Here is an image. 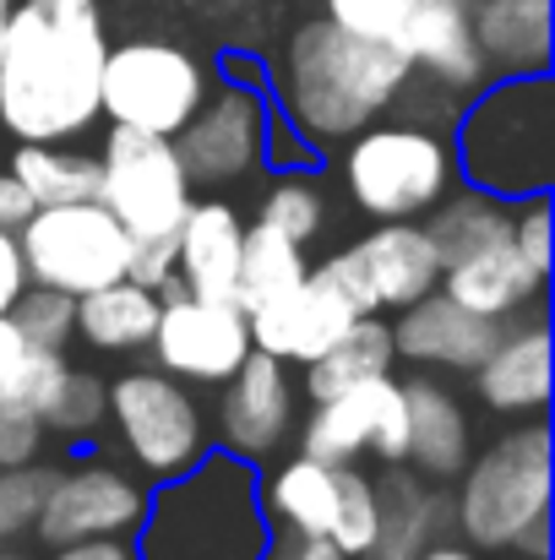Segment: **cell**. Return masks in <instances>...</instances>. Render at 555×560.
Segmentation results:
<instances>
[{"mask_svg":"<svg viewBox=\"0 0 555 560\" xmlns=\"http://www.w3.org/2000/svg\"><path fill=\"white\" fill-rule=\"evenodd\" d=\"M104 55L99 0H16L0 44V131L11 142H82L99 126Z\"/></svg>","mask_w":555,"mask_h":560,"instance_id":"obj_1","label":"cell"},{"mask_svg":"<svg viewBox=\"0 0 555 560\" xmlns=\"http://www.w3.org/2000/svg\"><path fill=\"white\" fill-rule=\"evenodd\" d=\"M408 77L414 71L392 38H370L338 27L333 16H316L284 44V60L273 71V115H284L316 153H333L344 137L392 109Z\"/></svg>","mask_w":555,"mask_h":560,"instance_id":"obj_2","label":"cell"},{"mask_svg":"<svg viewBox=\"0 0 555 560\" xmlns=\"http://www.w3.org/2000/svg\"><path fill=\"white\" fill-rule=\"evenodd\" d=\"M267 539L262 468L207 446L196 468L153 490L131 550L137 560H262Z\"/></svg>","mask_w":555,"mask_h":560,"instance_id":"obj_3","label":"cell"},{"mask_svg":"<svg viewBox=\"0 0 555 560\" xmlns=\"http://www.w3.org/2000/svg\"><path fill=\"white\" fill-rule=\"evenodd\" d=\"M452 159L469 186L501 201L555 190V77H490L452 120Z\"/></svg>","mask_w":555,"mask_h":560,"instance_id":"obj_4","label":"cell"},{"mask_svg":"<svg viewBox=\"0 0 555 560\" xmlns=\"http://www.w3.org/2000/svg\"><path fill=\"white\" fill-rule=\"evenodd\" d=\"M555 501V446L545 413L507 419V430L469 452L463 474L452 479V534L485 556H501L534 517Z\"/></svg>","mask_w":555,"mask_h":560,"instance_id":"obj_5","label":"cell"},{"mask_svg":"<svg viewBox=\"0 0 555 560\" xmlns=\"http://www.w3.org/2000/svg\"><path fill=\"white\" fill-rule=\"evenodd\" d=\"M338 180H344V196L375 223H392V218L419 223L458 186L452 131L375 115L370 126L338 142Z\"/></svg>","mask_w":555,"mask_h":560,"instance_id":"obj_6","label":"cell"},{"mask_svg":"<svg viewBox=\"0 0 555 560\" xmlns=\"http://www.w3.org/2000/svg\"><path fill=\"white\" fill-rule=\"evenodd\" d=\"M104 430L115 435V452L148 479H181L185 468L201 463V452L212 446V419L207 402L196 397V386H185L181 375L159 371V365H137L109 381V419Z\"/></svg>","mask_w":555,"mask_h":560,"instance_id":"obj_7","label":"cell"},{"mask_svg":"<svg viewBox=\"0 0 555 560\" xmlns=\"http://www.w3.org/2000/svg\"><path fill=\"white\" fill-rule=\"evenodd\" d=\"M212 88V66L175 38H120L104 55L99 77V120L131 126L148 137H175L201 109Z\"/></svg>","mask_w":555,"mask_h":560,"instance_id":"obj_8","label":"cell"},{"mask_svg":"<svg viewBox=\"0 0 555 560\" xmlns=\"http://www.w3.org/2000/svg\"><path fill=\"white\" fill-rule=\"evenodd\" d=\"M16 240H22V261H27V283L60 289L71 300L126 278V256H131V234L99 196L33 207L16 223Z\"/></svg>","mask_w":555,"mask_h":560,"instance_id":"obj_9","label":"cell"},{"mask_svg":"<svg viewBox=\"0 0 555 560\" xmlns=\"http://www.w3.org/2000/svg\"><path fill=\"white\" fill-rule=\"evenodd\" d=\"M131 240L175 234L185 207L196 201V186L185 175L175 137H148L131 126H109L99 148V190H93Z\"/></svg>","mask_w":555,"mask_h":560,"instance_id":"obj_10","label":"cell"},{"mask_svg":"<svg viewBox=\"0 0 555 560\" xmlns=\"http://www.w3.org/2000/svg\"><path fill=\"white\" fill-rule=\"evenodd\" d=\"M153 485L120 463V457H77L71 468H55L44 506L33 517L38 550L82 545V539H131L148 517Z\"/></svg>","mask_w":555,"mask_h":560,"instance_id":"obj_11","label":"cell"},{"mask_svg":"<svg viewBox=\"0 0 555 560\" xmlns=\"http://www.w3.org/2000/svg\"><path fill=\"white\" fill-rule=\"evenodd\" d=\"M316 272L360 311V316H397L403 305L425 300L441 283V256L414 218L375 223L344 250L322 256Z\"/></svg>","mask_w":555,"mask_h":560,"instance_id":"obj_12","label":"cell"},{"mask_svg":"<svg viewBox=\"0 0 555 560\" xmlns=\"http://www.w3.org/2000/svg\"><path fill=\"white\" fill-rule=\"evenodd\" d=\"M218 402L207 408L212 419V446L229 452V457H245V463H273L294 446L300 435V413H305V397H300V375L294 365L251 349L240 360V371L229 375L223 386H212Z\"/></svg>","mask_w":555,"mask_h":560,"instance_id":"obj_13","label":"cell"},{"mask_svg":"<svg viewBox=\"0 0 555 560\" xmlns=\"http://www.w3.org/2000/svg\"><path fill=\"white\" fill-rule=\"evenodd\" d=\"M267 115H273V98L267 88H251V82H212L201 109L175 131V153H181L190 186L201 190H223L251 180L267 159Z\"/></svg>","mask_w":555,"mask_h":560,"instance_id":"obj_14","label":"cell"},{"mask_svg":"<svg viewBox=\"0 0 555 560\" xmlns=\"http://www.w3.org/2000/svg\"><path fill=\"white\" fill-rule=\"evenodd\" d=\"M148 354L159 371L181 375L185 386L212 392L251 354V322L234 300H201L170 289L159 294V327L148 338Z\"/></svg>","mask_w":555,"mask_h":560,"instance_id":"obj_15","label":"cell"},{"mask_svg":"<svg viewBox=\"0 0 555 560\" xmlns=\"http://www.w3.org/2000/svg\"><path fill=\"white\" fill-rule=\"evenodd\" d=\"M392 44L403 49L414 77L447 88L463 104L496 77L479 38H474V5L469 0H408V11L392 27Z\"/></svg>","mask_w":555,"mask_h":560,"instance_id":"obj_16","label":"cell"},{"mask_svg":"<svg viewBox=\"0 0 555 560\" xmlns=\"http://www.w3.org/2000/svg\"><path fill=\"white\" fill-rule=\"evenodd\" d=\"M474 397L485 413L496 419H534L551 408V327L545 311H523L512 322H501V338L490 343V354L469 371Z\"/></svg>","mask_w":555,"mask_h":560,"instance_id":"obj_17","label":"cell"},{"mask_svg":"<svg viewBox=\"0 0 555 560\" xmlns=\"http://www.w3.org/2000/svg\"><path fill=\"white\" fill-rule=\"evenodd\" d=\"M355 316H360V311H355L316 267H311L294 289H284L278 300L245 311V322H251V349H262V354H273V360H284V365H294V371L311 365L327 343H338Z\"/></svg>","mask_w":555,"mask_h":560,"instance_id":"obj_18","label":"cell"},{"mask_svg":"<svg viewBox=\"0 0 555 560\" xmlns=\"http://www.w3.org/2000/svg\"><path fill=\"white\" fill-rule=\"evenodd\" d=\"M496 338H501V322L463 311L441 289H430L425 300H414L392 316V354H397V365H414V371L469 375L490 354Z\"/></svg>","mask_w":555,"mask_h":560,"instance_id":"obj_19","label":"cell"},{"mask_svg":"<svg viewBox=\"0 0 555 560\" xmlns=\"http://www.w3.org/2000/svg\"><path fill=\"white\" fill-rule=\"evenodd\" d=\"M370 474H375V534H370L360 560H414L425 545L452 534L447 485L414 474L408 463H386Z\"/></svg>","mask_w":555,"mask_h":560,"instance_id":"obj_20","label":"cell"},{"mask_svg":"<svg viewBox=\"0 0 555 560\" xmlns=\"http://www.w3.org/2000/svg\"><path fill=\"white\" fill-rule=\"evenodd\" d=\"M403 381V402H408V468L452 485L474 452V413L458 397V386H447L436 371H414L397 375Z\"/></svg>","mask_w":555,"mask_h":560,"instance_id":"obj_21","label":"cell"},{"mask_svg":"<svg viewBox=\"0 0 555 560\" xmlns=\"http://www.w3.org/2000/svg\"><path fill=\"white\" fill-rule=\"evenodd\" d=\"M240 240H245V212L234 201H190L175 229V278L185 294L201 300H234V272H240Z\"/></svg>","mask_w":555,"mask_h":560,"instance_id":"obj_22","label":"cell"},{"mask_svg":"<svg viewBox=\"0 0 555 560\" xmlns=\"http://www.w3.org/2000/svg\"><path fill=\"white\" fill-rule=\"evenodd\" d=\"M436 289H441L447 300H458L463 311H474V316L512 322V316L545 305V289H551V283L518 256L512 240H496V245H485V250H474V256L441 267V283H436Z\"/></svg>","mask_w":555,"mask_h":560,"instance_id":"obj_23","label":"cell"},{"mask_svg":"<svg viewBox=\"0 0 555 560\" xmlns=\"http://www.w3.org/2000/svg\"><path fill=\"white\" fill-rule=\"evenodd\" d=\"M392 392H397V375H370L360 386H344V392L311 402L300 413L294 452H305L316 463H366L370 430H375V419H381Z\"/></svg>","mask_w":555,"mask_h":560,"instance_id":"obj_24","label":"cell"},{"mask_svg":"<svg viewBox=\"0 0 555 560\" xmlns=\"http://www.w3.org/2000/svg\"><path fill=\"white\" fill-rule=\"evenodd\" d=\"M333 485H338V463H316V457L289 446L262 474V517H267V528L273 534H300V539L327 534Z\"/></svg>","mask_w":555,"mask_h":560,"instance_id":"obj_25","label":"cell"},{"mask_svg":"<svg viewBox=\"0 0 555 560\" xmlns=\"http://www.w3.org/2000/svg\"><path fill=\"white\" fill-rule=\"evenodd\" d=\"M474 38L496 77L551 71V0H474Z\"/></svg>","mask_w":555,"mask_h":560,"instance_id":"obj_26","label":"cell"},{"mask_svg":"<svg viewBox=\"0 0 555 560\" xmlns=\"http://www.w3.org/2000/svg\"><path fill=\"white\" fill-rule=\"evenodd\" d=\"M153 327H159V294L131 278L77 294V338L93 354H142Z\"/></svg>","mask_w":555,"mask_h":560,"instance_id":"obj_27","label":"cell"},{"mask_svg":"<svg viewBox=\"0 0 555 560\" xmlns=\"http://www.w3.org/2000/svg\"><path fill=\"white\" fill-rule=\"evenodd\" d=\"M397 354H392V316H355L349 332L338 343H327L311 365H300V397L322 402L344 386H360L370 375H392Z\"/></svg>","mask_w":555,"mask_h":560,"instance_id":"obj_28","label":"cell"},{"mask_svg":"<svg viewBox=\"0 0 555 560\" xmlns=\"http://www.w3.org/2000/svg\"><path fill=\"white\" fill-rule=\"evenodd\" d=\"M419 229L436 245L441 267H452V261H463V256H474L496 240H512V201H501V196H490L479 186H452L419 218Z\"/></svg>","mask_w":555,"mask_h":560,"instance_id":"obj_29","label":"cell"},{"mask_svg":"<svg viewBox=\"0 0 555 560\" xmlns=\"http://www.w3.org/2000/svg\"><path fill=\"white\" fill-rule=\"evenodd\" d=\"M5 170H11L16 186L27 190L33 207L88 201L99 190V153H82L77 142H16Z\"/></svg>","mask_w":555,"mask_h":560,"instance_id":"obj_30","label":"cell"},{"mask_svg":"<svg viewBox=\"0 0 555 560\" xmlns=\"http://www.w3.org/2000/svg\"><path fill=\"white\" fill-rule=\"evenodd\" d=\"M311 272V256L305 245H294L289 234L267 229V223H245V240H240V272H234V305L240 311H256L267 300H278L284 289H294L300 278Z\"/></svg>","mask_w":555,"mask_h":560,"instance_id":"obj_31","label":"cell"},{"mask_svg":"<svg viewBox=\"0 0 555 560\" xmlns=\"http://www.w3.org/2000/svg\"><path fill=\"white\" fill-rule=\"evenodd\" d=\"M327 212H333L327 186H322L311 170H284L273 186L262 190V201H256V223L289 234L294 245H311V240L327 229Z\"/></svg>","mask_w":555,"mask_h":560,"instance_id":"obj_32","label":"cell"},{"mask_svg":"<svg viewBox=\"0 0 555 560\" xmlns=\"http://www.w3.org/2000/svg\"><path fill=\"white\" fill-rule=\"evenodd\" d=\"M104 419H109V381L99 371L71 365L66 386L44 408V430L60 441H93V435H104Z\"/></svg>","mask_w":555,"mask_h":560,"instance_id":"obj_33","label":"cell"},{"mask_svg":"<svg viewBox=\"0 0 555 560\" xmlns=\"http://www.w3.org/2000/svg\"><path fill=\"white\" fill-rule=\"evenodd\" d=\"M370 534H375V474L360 463H338V485H333V523L327 539L344 556H366Z\"/></svg>","mask_w":555,"mask_h":560,"instance_id":"obj_34","label":"cell"},{"mask_svg":"<svg viewBox=\"0 0 555 560\" xmlns=\"http://www.w3.org/2000/svg\"><path fill=\"white\" fill-rule=\"evenodd\" d=\"M5 316L16 322L22 343H33V349H60V354H66V349L77 343V300L60 294V289L27 283Z\"/></svg>","mask_w":555,"mask_h":560,"instance_id":"obj_35","label":"cell"},{"mask_svg":"<svg viewBox=\"0 0 555 560\" xmlns=\"http://www.w3.org/2000/svg\"><path fill=\"white\" fill-rule=\"evenodd\" d=\"M55 479V463H16V468H0V545H16L33 534V517L44 506V490Z\"/></svg>","mask_w":555,"mask_h":560,"instance_id":"obj_36","label":"cell"},{"mask_svg":"<svg viewBox=\"0 0 555 560\" xmlns=\"http://www.w3.org/2000/svg\"><path fill=\"white\" fill-rule=\"evenodd\" d=\"M66 375H71V360L60 354V349H22V360H16V371L5 381V397L0 402H11V408H22V413H33V419H44V408L55 402V392L66 386Z\"/></svg>","mask_w":555,"mask_h":560,"instance_id":"obj_37","label":"cell"},{"mask_svg":"<svg viewBox=\"0 0 555 560\" xmlns=\"http://www.w3.org/2000/svg\"><path fill=\"white\" fill-rule=\"evenodd\" d=\"M512 245H518V256L551 283V190L512 201Z\"/></svg>","mask_w":555,"mask_h":560,"instance_id":"obj_38","label":"cell"},{"mask_svg":"<svg viewBox=\"0 0 555 560\" xmlns=\"http://www.w3.org/2000/svg\"><path fill=\"white\" fill-rule=\"evenodd\" d=\"M458 109H463V98H452L447 88H436V82H425V77H408V82L397 88V98H392V109H386V115H397V120H414V126L452 131Z\"/></svg>","mask_w":555,"mask_h":560,"instance_id":"obj_39","label":"cell"},{"mask_svg":"<svg viewBox=\"0 0 555 560\" xmlns=\"http://www.w3.org/2000/svg\"><path fill=\"white\" fill-rule=\"evenodd\" d=\"M44 446H49L44 419H33V413H22V408L0 402V468L38 463V457H44Z\"/></svg>","mask_w":555,"mask_h":560,"instance_id":"obj_40","label":"cell"},{"mask_svg":"<svg viewBox=\"0 0 555 560\" xmlns=\"http://www.w3.org/2000/svg\"><path fill=\"white\" fill-rule=\"evenodd\" d=\"M403 11H408V0H327L322 16H333L338 27L370 33V38H392V27H397Z\"/></svg>","mask_w":555,"mask_h":560,"instance_id":"obj_41","label":"cell"},{"mask_svg":"<svg viewBox=\"0 0 555 560\" xmlns=\"http://www.w3.org/2000/svg\"><path fill=\"white\" fill-rule=\"evenodd\" d=\"M126 278L159 294V289H164V283L175 278V234L131 240V256H126Z\"/></svg>","mask_w":555,"mask_h":560,"instance_id":"obj_42","label":"cell"},{"mask_svg":"<svg viewBox=\"0 0 555 560\" xmlns=\"http://www.w3.org/2000/svg\"><path fill=\"white\" fill-rule=\"evenodd\" d=\"M262 159L278 164V170H311V164H316V148H311L284 115H267V148H262Z\"/></svg>","mask_w":555,"mask_h":560,"instance_id":"obj_43","label":"cell"},{"mask_svg":"<svg viewBox=\"0 0 555 560\" xmlns=\"http://www.w3.org/2000/svg\"><path fill=\"white\" fill-rule=\"evenodd\" d=\"M27 289V261H22V240L16 229L0 223V316L16 305V294Z\"/></svg>","mask_w":555,"mask_h":560,"instance_id":"obj_44","label":"cell"},{"mask_svg":"<svg viewBox=\"0 0 555 560\" xmlns=\"http://www.w3.org/2000/svg\"><path fill=\"white\" fill-rule=\"evenodd\" d=\"M44 560H137L131 539H82V545H60Z\"/></svg>","mask_w":555,"mask_h":560,"instance_id":"obj_45","label":"cell"},{"mask_svg":"<svg viewBox=\"0 0 555 560\" xmlns=\"http://www.w3.org/2000/svg\"><path fill=\"white\" fill-rule=\"evenodd\" d=\"M501 560H551V512L534 517V523L501 550Z\"/></svg>","mask_w":555,"mask_h":560,"instance_id":"obj_46","label":"cell"},{"mask_svg":"<svg viewBox=\"0 0 555 560\" xmlns=\"http://www.w3.org/2000/svg\"><path fill=\"white\" fill-rule=\"evenodd\" d=\"M27 212H33L27 190L11 180V170H0V223H5V229H16V223H22Z\"/></svg>","mask_w":555,"mask_h":560,"instance_id":"obj_47","label":"cell"},{"mask_svg":"<svg viewBox=\"0 0 555 560\" xmlns=\"http://www.w3.org/2000/svg\"><path fill=\"white\" fill-rule=\"evenodd\" d=\"M289 560H355V556H344L327 534H311V539L289 534Z\"/></svg>","mask_w":555,"mask_h":560,"instance_id":"obj_48","label":"cell"},{"mask_svg":"<svg viewBox=\"0 0 555 560\" xmlns=\"http://www.w3.org/2000/svg\"><path fill=\"white\" fill-rule=\"evenodd\" d=\"M22 332H16V322L11 316H0V397H5V381H11V371H16V360H22Z\"/></svg>","mask_w":555,"mask_h":560,"instance_id":"obj_49","label":"cell"},{"mask_svg":"<svg viewBox=\"0 0 555 560\" xmlns=\"http://www.w3.org/2000/svg\"><path fill=\"white\" fill-rule=\"evenodd\" d=\"M414 560H490L485 550H474L469 539H458V534H441L436 545H425Z\"/></svg>","mask_w":555,"mask_h":560,"instance_id":"obj_50","label":"cell"},{"mask_svg":"<svg viewBox=\"0 0 555 560\" xmlns=\"http://www.w3.org/2000/svg\"><path fill=\"white\" fill-rule=\"evenodd\" d=\"M223 77H229V82H251V88H267L262 66H256V60H245V55H223Z\"/></svg>","mask_w":555,"mask_h":560,"instance_id":"obj_51","label":"cell"},{"mask_svg":"<svg viewBox=\"0 0 555 560\" xmlns=\"http://www.w3.org/2000/svg\"><path fill=\"white\" fill-rule=\"evenodd\" d=\"M11 5H16V0H0V44H5V22H11Z\"/></svg>","mask_w":555,"mask_h":560,"instance_id":"obj_52","label":"cell"},{"mask_svg":"<svg viewBox=\"0 0 555 560\" xmlns=\"http://www.w3.org/2000/svg\"><path fill=\"white\" fill-rule=\"evenodd\" d=\"M469 5H474V0H469Z\"/></svg>","mask_w":555,"mask_h":560,"instance_id":"obj_53","label":"cell"}]
</instances>
